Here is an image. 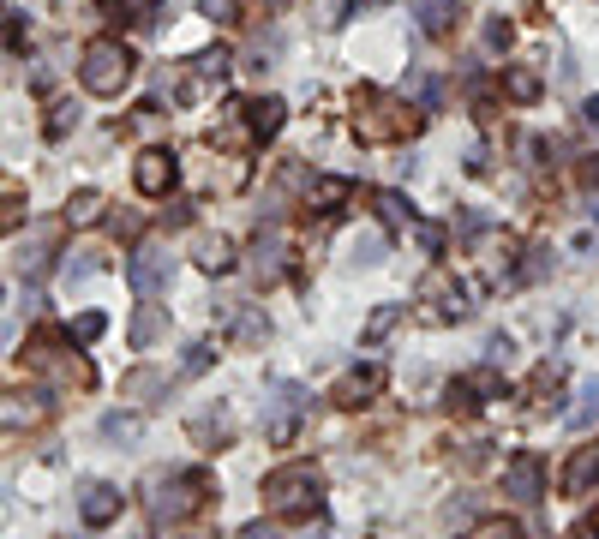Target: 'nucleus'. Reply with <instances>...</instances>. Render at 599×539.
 Returning a JSON list of instances; mask_svg holds the SVG:
<instances>
[{"instance_id": "f257e3e1", "label": "nucleus", "mask_w": 599, "mask_h": 539, "mask_svg": "<svg viewBox=\"0 0 599 539\" xmlns=\"http://www.w3.org/2000/svg\"><path fill=\"white\" fill-rule=\"evenodd\" d=\"M318 498H324V474H318L312 462H288V468L264 474V504H270L276 516H312Z\"/></svg>"}, {"instance_id": "f03ea898", "label": "nucleus", "mask_w": 599, "mask_h": 539, "mask_svg": "<svg viewBox=\"0 0 599 539\" xmlns=\"http://www.w3.org/2000/svg\"><path fill=\"white\" fill-rule=\"evenodd\" d=\"M78 78H84V90H90V96H120V90L132 84V54H126L114 36H96V42L84 48Z\"/></svg>"}, {"instance_id": "7ed1b4c3", "label": "nucleus", "mask_w": 599, "mask_h": 539, "mask_svg": "<svg viewBox=\"0 0 599 539\" xmlns=\"http://www.w3.org/2000/svg\"><path fill=\"white\" fill-rule=\"evenodd\" d=\"M204 498H210V474H174L168 486H156L150 510H156L162 522H186V516L204 510Z\"/></svg>"}, {"instance_id": "20e7f679", "label": "nucleus", "mask_w": 599, "mask_h": 539, "mask_svg": "<svg viewBox=\"0 0 599 539\" xmlns=\"http://www.w3.org/2000/svg\"><path fill=\"white\" fill-rule=\"evenodd\" d=\"M126 276H132V288L138 294H162L168 282H174V258H168V246H138L132 252V264H126Z\"/></svg>"}, {"instance_id": "39448f33", "label": "nucleus", "mask_w": 599, "mask_h": 539, "mask_svg": "<svg viewBox=\"0 0 599 539\" xmlns=\"http://www.w3.org/2000/svg\"><path fill=\"white\" fill-rule=\"evenodd\" d=\"M504 492H510L516 504H540V498H546V462H540L534 450H522V456L504 468Z\"/></svg>"}, {"instance_id": "423d86ee", "label": "nucleus", "mask_w": 599, "mask_h": 539, "mask_svg": "<svg viewBox=\"0 0 599 539\" xmlns=\"http://www.w3.org/2000/svg\"><path fill=\"white\" fill-rule=\"evenodd\" d=\"M300 414H306V390H300V384H276L264 432H270L276 444H288V438H294V426H300Z\"/></svg>"}, {"instance_id": "0eeeda50", "label": "nucleus", "mask_w": 599, "mask_h": 539, "mask_svg": "<svg viewBox=\"0 0 599 539\" xmlns=\"http://www.w3.org/2000/svg\"><path fill=\"white\" fill-rule=\"evenodd\" d=\"M42 420H48V402H42V396L0 390V432H24V426H42Z\"/></svg>"}, {"instance_id": "6e6552de", "label": "nucleus", "mask_w": 599, "mask_h": 539, "mask_svg": "<svg viewBox=\"0 0 599 539\" xmlns=\"http://www.w3.org/2000/svg\"><path fill=\"white\" fill-rule=\"evenodd\" d=\"M174 174H180V168H174V156H168V150H144V156H138V168H132L138 192H150V198H162V192L174 186Z\"/></svg>"}, {"instance_id": "1a4fd4ad", "label": "nucleus", "mask_w": 599, "mask_h": 539, "mask_svg": "<svg viewBox=\"0 0 599 539\" xmlns=\"http://www.w3.org/2000/svg\"><path fill=\"white\" fill-rule=\"evenodd\" d=\"M78 516H84L90 528H108V522L120 516V492H114V486H102V480H90V486L78 492Z\"/></svg>"}, {"instance_id": "9d476101", "label": "nucleus", "mask_w": 599, "mask_h": 539, "mask_svg": "<svg viewBox=\"0 0 599 539\" xmlns=\"http://www.w3.org/2000/svg\"><path fill=\"white\" fill-rule=\"evenodd\" d=\"M594 480H599V444H582V450L564 462V480H558V486H564L570 498H588V492H594Z\"/></svg>"}, {"instance_id": "9b49d317", "label": "nucleus", "mask_w": 599, "mask_h": 539, "mask_svg": "<svg viewBox=\"0 0 599 539\" xmlns=\"http://www.w3.org/2000/svg\"><path fill=\"white\" fill-rule=\"evenodd\" d=\"M384 390V366H360V372H348L342 384H336V408H360V402H372Z\"/></svg>"}, {"instance_id": "f8f14e48", "label": "nucleus", "mask_w": 599, "mask_h": 539, "mask_svg": "<svg viewBox=\"0 0 599 539\" xmlns=\"http://www.w3.org/2000/svg\"><path fill=\"white\" fill-rule=\"evenodd\" d=\"M288 270V240L282 234H258V246H252V276L258 282H276Z\"/></svg>"}, {"instance_id": "ddd939ff", "label": "nucleus", "mask_w": 599, "mask_h": 539, "mask_svg": "<svg viewBox=\"0 0 599 539\" xmlns=\"http://www.w3.org/2000/svg\"><path fill=\"white\" fill-rule=\"evenodd\" d=\"M168 384H174V378H168L162 366H138V372L120 378V396H126V402H156V396H168Z\"/></svg>"}, {"instance_id": "4468645a", "label": "nucleus", "mask_w": 599, "mask_h": 539, "mask_svg": "<svg viewBox=\"0 0 599 539\" xmlns=\"http://www.w3.org/2000/svg\"><path fill=\"white\" fill-rule=\"evenodd\" d=\"M498 390H504V384H498V372H480V378H456V384H450V408H456V414H474V408H480L486 396H498Z\"/></svg>"}, {"instance_id": "2eb2a0df", "label": "nucleus", "mask_w": 599, "mask_h": 539, "mask_svg": "<svg viewBox=\"0 0 599 539\" xmlns=\"http://www.w3.org/2000/svg\"><path fill=\"white\" fill-rule=\"evenodd\" d=\"M396 132H414V114H402L396 102H378V108L360 120V138H396Z\"/></svg>"}, {"instance_id": "dca6fc26", "label": "nucleus", "mask_w": 599, "mask_h": 539, "mask_svg": "<svg viewBox=\"0 0 599 539\" xmlns=\"http://www.w3.org/2000/svg\"><path fill=\"white\" fill-rule=\"evenodd\" d=\"M420 294H426V300H444V306H438V318H462V312H468V306H462V288H450V276H444V270H432V276L420 282Z\"/></svg>"}, {"instance_id": "f3484780", "label": "nucleus", "mask_w": 599, "mask_h": 539, "mask_svg": "<svg viewBox=\"0 0 599 539\" xmlns=\"http://www.w3.org/2000/svg\"><path fill=\"white\" fill-rule=\"evenodd\" d=\"M228 438H234V420H228V414H198V420H192V444H198V450H222Z\"/></svg>"}, {"instance_id": "a211bd4d", "label": "nucleus", "mask_w": 599, "mask_h": 539, "mask_svg": "<svg viewBox=\"0 0 599 539\" xmlns=\"http://www.w3.org/2000/svg\"><path fill=\"white\" fill-rule=\"evenodd\" d=\"M414 12H420V30H432V36H444V30L456 24V12H462V0H414Z\"/></svg>"}, {"instance_id": "6ab92c4d", "label": "nucleus", "mask_w": 599, "mask_h": 539, "mask_svg": "<svg viewBox=\"0 0 599 539\" xmlns=\"http://www.w3.org/2000/svg\"><path fill=\"white\" fill-rule=\"evenodd\" d=\"M282 114H288V108H282L276 96H264V102H252V108H246V132H252V138H270V132L282 126Z\"/></svg>"}, {"instance_id": "aec40b11", "label": "nucleus", "mask_w": 599, "mask_h": 539, "mask_svg": "<svg viewBox=\"0 0 599 539\" xmlns=\"http://www.w3.org/2000/svg\"><path fill=\"white\" fill-rule=\"evenodd\" d=\"M192 252H198V264H204V270H228V264H234V246H228L222 234H198V246H192Z\"/></svg>"}, {"instance_id": "412c9836", "label": "nucleus", "mask_w": 599, "mask_h": 539, "mask_svg": "<svg viewBox=\"0 0 599 539\" xmlns=\"http://www.w3.org/2000/svg\"><path fill=\"white\" fill-rule=\"evenodd\" d=\"M504 90H510L516 102H540V90H546V84H540V72H534V66H510Z\"/></svg>"}, {"instance_id": "4be33fe9", "label": "nucleus", "mask_w": 599, "mask_h": 539, "mask_svg": "<svg viewBox=\"0 0 599 539\" xmlns=\"http://www.w3.org/2000/svg\"><path fill=\"white\" fill-rule=\"evenodd\" d=\"M102 438H108V444H138V438H144V420H138V414H108V420H102Z\"/></svg>"}, {"instance_id": "5701e85b", "label": "nucleus", "mask_w": 599, "mask_h": 539, "mask_svg": "<svg viewBox=\"0 0 599 539\" xmlns=\"http://www.w3.org/2000/svg\"><path fill=\"white\" fill-rule=\"evenodd\" d=\"M102 216V192H72V204H66V222L72 228H90Z\"/></svg>"}, {"instance_id": "b1692460", "label": "nucleus", "mask_w": 599, "mask_h": 539, "mask_svg": "<svg viewBox=\"0 0 599 539\" xmlns=\"http://www.w3.org/2000/svg\"><path fill=\"white\" fill-rule=\"evenodd\" d=\"M468 539H522V522L516 516H486V522H474Z\"/></svg>"}, {"instance_id": "393cba45", "label": "nucleus", "mask_w": 599, "mask_h": 539, "mask_svg": "<svg viewBox=\"0 0 599 539\" xmlns=\"http://www.w3.org/2000/svg\"><path fill=\"white\" fill-rule=\"evenodd\" d=\"M384 258V234H354L348 240V264H378Z\"/></svg>"}, {"instance_id": "a878e982", "label": "nucleus", "mask_w": 599, "mask_h": 539, "mask_svg": "<svg viewBox=\"0 0 599 539\" xmlns=\"http://www.w3.org/2000/svg\"><path fill=\"white\" fill-rule=\"evenodd\" d=\"M599 420V384H582V402H576V414H570V426L576 432H588Z\"/></svg>"}, {"instance_id": "bb28decb", "label": "nucleus", "mask_w": 599, "mask_h": 539, "mask_svg": "<svg viewBox=\"0 0 599 539\" xmlns=\"http://www.w3.org/2000/svg\"><path fill=\"white\" fill-rule=\"evenodd\" d=\"M156 336H162V312H138V318H132V342H138V348H150Z\"/></svg>"}, {"instance_id": "cd10ccee", "label": "nucleus", "mask_w": 599, "mask_h": 539, "mask_svg": "<svg viewBox=\"0 0 599 539\" xmlns=\"http://www.w3.org/2000/svg\"><path fill=\"white\" fill-rule=\"evenodd\" d=\"M96 270H102V264H96V252H72V258H66V282H90Z\"/></svg>"}, {"instance_id": "c85d7f7f", "label": "nucleus", "mask_w": 599, "mask_h": 539, "mask_svg": "<svg viewBox=\"0 0 599 539\" xmlns=\"http://www.w3.org/2000/svg\"><path fill=\"white\" fill-rule=\"evenodd\" d=\"M402 318V306H378L372 312V324H366V342H378V336H390V324Z\"/></svg>"}, {"instance_id": "c756f323", "label": "nucleus", "mask_w": 599, "mask_h": 539, "mask_svg": "<svg viewBox=\"0 0 599 539\" xmlns=\"http://www.w3.org/2000/svg\"><path fill=\"white\" fill-rule=\"evenodd\" d=\"M348 6H354V0H312V18H318V24H342Z\"/></svg>"}, {"instance_id": "7c9ffc66", "label": "nucleus", "mask_w": 599, "mask_h": 539, "mask_svg": "<svg viewBox=\"0 0 599 539\" xmlns=\"http://www.w3.org/2000/svg\"><path fill=\"white\" fill-rule=\"evenodd\" d=\"M342 198H348L342 180H318V186H312V204H342Z\"/></svg>"}, {"instance_id": "2f4dec72", "label": "nucleus", "mask_w": 599, "mask_h": 539, "mask_svg": "<svg viewBox=\"0 0 599 539\" xmlns=\"http://www.w3.org/2000/svg\"><path fill=\"white\" fill-rule=\"evenodd\" d=\"M480 42H486V48H504V42H510V24H504V18H486Z\"/></svg>"}, {"instance_id": "473e14b6", "label": "nucleus", "mask_w": 599, "mask_h": 539, "mask_svg": "<svg viewBox=\"0 0 599 539\" xmlns=\"http://www.w3.org/2000/svg\"><path fill=\"white\" fill-rule=\"evenodd\" d=\"M18 222H24V204H18V198H0V234H12Z\"/></svg>"}, {"instance_id": "72a5a7b5", "label": "nucleus", "mask_w": 599, "mask_h": 539, "mask_svg": "<svg viewBox=\"0 0 599 539\" xmlns=\"http://www.w3.org/2000/svg\"><path fill=\"white\" fill-rule=\"evenodd\" d=\"M378 210H384V222H408V204H402L396 192H384V198H378Z\"/></svg>"}, {"instance_id": "f704fd0d", "label": "nucleus", "mask_w": 599, "mask_h": 539, "mask_svg": "<svg viewBox=\"0 0 599 539\" xmlns=\"http://www.w3.org/2000/svg\"><path fill=\"white\" fill-rule=\"evenodd\" d=\"M204 366H210V348H186V366H180V372H204Z\"/></svg>"}, {"instance_id": "c9c22d12", "label": "nucleus", "mask_w": 599, "mask_h": 539, "mask_svg": "<svg viewBox=\"0 0 599 539\" xmlns=\"http://www.w3.org/2000/svg\"><path fill=\"white\" fill-rule=\"evenodd\" d=\"M240 539H282V534H276L270 522H246V528H240Z\"/></svg>"}, {"instance_id": "e433bc0d", "label": "nucleus", "mask_w": 599, "mask_h": 539, "mask_svg": "<svg viewBox=\"0 0 599 539\" xmlns=\"http://www.w3.org/2000/svg\"><path fill=\"white\" fill-rule=\"evenodd\" d=\"M78 336H84V342H90V336H102V318H96V312H84V318H78Z\"/></svg>"}, {"instance_id": "4c0bfd02", "label": "nucleus", "mask_w": 599, "mask_h": 539, "mask_svg": "<svg viewBox=\"0 0 599 539\" xmlns=\"http://www.w3.org/2000/svg\"><path fill=\"white\" fill-rule=\"evenodd\" d=\"M582 126H588V132H599V96H594V102H582Z\"/></svg>"}, {"instance_id": "58836bf2", "label": "nucleus", "mask_w": 599, "mask_h": 539, "mask_svg": "<svg viewBox=\"0 0 599 539\" xmlns=\"http://www.w3.org/2000/svg\"><path fill=\"white\" fill-rule=\"evenodd\" d=\"M582 180H588V186H599V156H588V162H582Z\"/></svg>"}, {"instance_id": "ea45409f", "label": "nucleus", "mask_w": 599, "mask_h": 539, "mask_svg": "<svg viewBox=\"0 0 599 539\" xmlns=\"http://www.w3.org/2000/svg\"><path fill=\"white\" fill-rule=\"evenodd\" d=\"M6 342H12V324H0V348H6Z\"/></svg>"}, {"instance_id": "a19ab883", "label": "nucleus", "mask_w": 599, "mask_h": 539, "mask_svg": "<svg viewBox=\"0 0 599 539\" xmlns=\"http://www.w3.org/2000/svg\"><path fill=\"white\" fill-rule=\"evenodd\" d=\"M594 534H599V516H594Z\"/></svg>"}]
</instances>
